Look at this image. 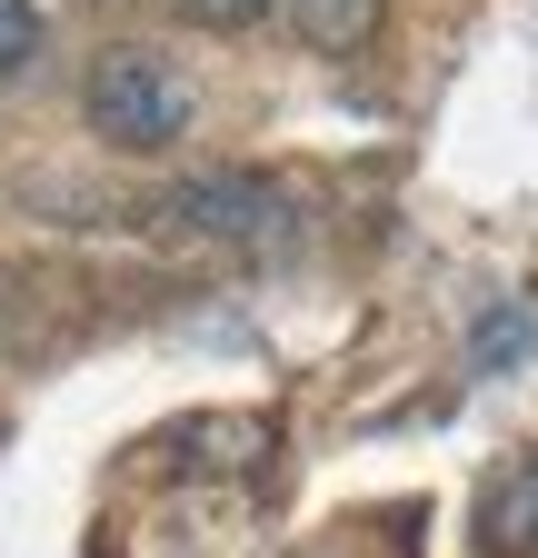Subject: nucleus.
Here are the masks:
<instances>
[{
    "instance_id": "1",
    "label": "nucleus",
    "mask_w": 538,
    "mask_h": 558,
    "mask_svg": "<svg viewBox=\"0 0 538 558\" xmlns=\"http://www.w3.org/2000/svg\"><path fill=\"white\" fill-rule=\"evenodd\" d=\"M81 120L110 140V150H130V160H160V150H180V140H189L199 90L180 81V70H170L160 50L120 40V50H100V60H90V81H81Z\"/></svg>"
},
{
    "instance_id": "2",
    "label": "nucleus",
    "mask_w": 538,
    "mask_h": 558,
    "mask_svg": "<svg viewBox=\"0 0 538 558\" xmlns=\"http://www.w3.org/2000/svg\"><path fill=\"white\" fill-rule=\"evenodd\" d=\"M160 209H170L189 240H220V250H280L290 240V190L259 180V170H199Z\"/></svg>"
},
{
    "instance_id": "3",
    "label": "nucleus",
    "mask_w": 538,
    "mask_h": 558,
    "mask_svg": "<svg viewBox=\"0 0 538 558\" xmlns=\"http://www.w3.org/2000/svg\"><path fill=\"white\" fill-rule=\"evenodd\" d=\"M489 548L499 558H538V459H518L489 488Z\"/></svg>"
},
{
    "instance_id": "4",
    "label": "nucleus",
    "mask_w": 538,
    "mask_h": 558,
    "mask_svg": "<svg viewBox=\"0 0 538 558\" xmlns=\"http://www.w3.org/2000/svg\"><path fill=\"white\" fill-rule=\"evenodd\" d=\"M280 11L299 21L309 50H359V40L379 31V0H280Z\"/></svg>"
},
{
    "instance_id": "5",
    "label": "nucleus",
    "mask_w": 538,
    "mask_h": 558,
    "mask_svg": "<svg viewBox=\"0 0 538 558\" xmlns=\"http://www.w3.org/2000/svg\"><path fill=\"white\" fill-rule=\"evenodd\" d=\"M30 60H40V11L30 0H0V81H21Z\"/></svg>"
},
{
    "instance_id": "6",
    "label": "nucleus",
    "mask_w": 538,
    "mask_h": 558,
    "mask_svg": "<svg viewBox=\"0 0 538 558\" xmlns=\"http://www.w3.org/2000/svg\"><path fill=\"white\" fill-rule=\"evenodd\" d=\"M280 0H180V21H199V31H259Z\"/></svg>"
},
{
    "instance_id": "7",
    "label": "nucleus",
    "mask_w": 538,
    "mask_h": 558,
    "mask_svg": "<svg viewBox=\"0 0 538 558\" xmlns=\"http://www.w3.org/2000/svg\"><path fill=\"white\" fill-rule=\"evenodd\" d=\"M528 339H538V319H528V310H499V319L479 329V369H499V360H518V349H528Z\"/></svg>"
}]
</instances>
